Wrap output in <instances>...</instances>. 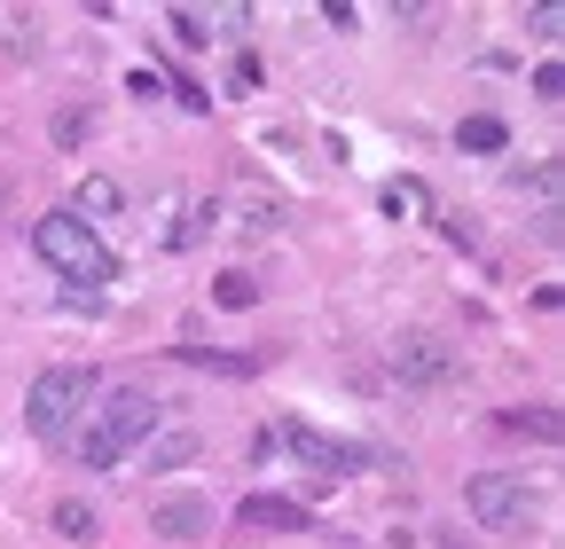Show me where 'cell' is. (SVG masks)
<instances>
[{"instance_id":"cell-1","label":"cell","mask_w":565,"mask_h":549,"mask_svg":"<svg viewBox=\"0 0 565 549\" xmlns=\"http://www.w3.org/2000/svg\"><path fill=\"white\" fill-rule=\"evenodd\" d=\"M158 417H166V400L150 385H103L87 400V417L71 424V455H79L87 471H118L141 440L158 432Z\"/></svg>"},{"instance_id":"cell-2","label":"cell","mask_w":565,"mask_h":549,"mask_svg":"<svg viewBox=\"0 0 565 549\" xmlns=\"http://www.w3.org/2000/svg\"><path fill=\"white\" fill-rule=\"evenodd\" d=\"M95 392H103V369H87V362H55V369H40L32 392H24V424H32L40 440H71V424L87 417Z\"/></svg>"},{"instance_id":"cell-3","label":"cell","mask_w":565,"mask_h":549,"mask_svg":"<svg viewBox=\"0 0 565 549\" xmlns=\"http://www.w3.org/2000/svg\"><path fill=\"white\" fill-rule=\"evenodd\" d=\"M32 251L63 274V283H110V244L95 236V220H79V213H47V220H32Z\"/></svg>"},{"instance_id":"cell-4","label":"cell","mask_w":565,"mask_h":549,"mask_svg":"<svg viewBox=\"0 0 565 549\" xmlns=\"http://www.w3.org/2000/svg\"><path fill=\"white\" fill-rule=\"evenodd\" d=\"M463 510L479 534H526L542 518V487L526 471H479L471 487H463Z\"/></svg>"},{"instance_id":"cell-5","label":"cell","mask_w":565,"mask_h":549,"mask_svg":"<svg viewBox=\"0 0 565 549\" xmlns=\"http://www.w3.org/2000/svg\"><path fill=\"white\" fill-rule=\"evenodd\" d=\"M385 369H393L401 385H416V392H448V385L463 377V354L448 346V337H433V330H401L393 354H385Z\"/></svg>"},{"instance_id":"cell-6","label":"cell","mask_w":565,"mask_h":549,"mask_svg":"<svg viewBox=\"0 0 565 549\" xmlns=\"http://www.w3.org/2000/svg\"><path fill=\"white\" fill-rule=\"evenodd\" d=\"M252 448H259V455H299V463H307V471H322V478H345L353 463H362V448H353V440H330V432H315V424H299V417L267 424Z\"/></svg>"},{"instance_id":"cell-7","label":"cell","mask_w":565,"mask_h":549,"mask_svg":"<svg viewBox=\"0 0 565 549\" xmlns=\"http://www.w3.org/2000/svg\"><path fill=\"white\" fill-rule=\"evenodd\" d=\"M150 534L158 541H204L212 534V503L204 495H158L150 503Z\"/></svg>"},{"instance_id":"cell-8","label":"cell","mask_w":565,"mask_h":549,"mask_svg":"<svg viewBox=\"0 0 565 549\" xmlns=\"http://www.w3.org/2000/svg\"><path fill=\"white\" fill-rule=\"evenodd\" d=\"M252 534H307L315 518H307V503H291V495H252L244 510H236Z\"/></svg>"},{"instance_id":"cell-9","label":"cell","mask_w":565,"mask_h":549,"mask_svg":"<svg viewBox=\"0 0 565 549\" xmlns=\"http://www.w3.org/2000/svg\"><path fill=\"white\" fill-rule=\"evenodd\" d=\"M456 150H471V158H503V150H511V126L494 118V110H471V118L456 126Z\"/></svg>"},{"instance_id":"cell-10","label":"cell","mask_w":565,"mask_h":549,"mask_svg":"<svg viewBox=\"0 0 565 549\" xmlns=\"http://www.w3.org/2000/svg\"><path fill=\"white\" fill-rule=\"evenodd\" d=\"M377 204H385V220H433V189H424L416 173L385 181V189H377Z\"/></svg>"},{"instance_id":"cell-11","label":"cell","mask_w":565,"mask_h":549,"mask_svg":"<svg viewBox=\"0 0 565 549\" xmlns=\"http://www.w3.org/2000/svg\"><path fill=\"white\" fill-rule=\"evenodd\" d=\"M275 228H282V196H259V189H244V196H236V236L267 244Z\"/></svg>"},{"instance_id":"cell-12","label":"cell","mask_w":565,"mask_h":549,"mask_svg":"<svg viewBox=\"0 0 565 549\" xmlns=\"http://www.w3.org/2000/svg\"><path fill=\"white\" fill-rule=\"evenodd\" d=\"M196 455H204L196 432H150V440H141V463H150V471H181V463H196Z\"/></svg>"},{"instance_id":"cell-13","label":"cell","mask_w":565,"mask_h":549,"mask_svg":"<svg viewBox=\"0 0 565 549\" xmlns=\"http://www.w3.org/2000/svg\"><path fill=\"white\" fill-rule=\"evenodd\" d=\"M118 204H126V196H118V181H103V173H87V181H79V196H71V213H79V220H87V213H95V220H110V213H118Z\"/></svg>"},{"instance_id":"cell-14","label":"cell","mask_w":565,"mask_h":549,"mask_svg":"<svg viewBox=\"0 0 565 549\" xmlns=\"http://www.w3.org/2000/svg\"><path fill=\"white\" fill-rule=\"evenodd\" d=\"M55 534H71V541H95V534H103L95 503H79V495H63V503H55Z\"/></svg>"},{"instance_id":"cell-15","label":"cell","mask_w":565,"mask_h":549,"mask_svg":"<svg viewBox=\"0 0 565 549\" xmlns=\"http://www.w3.org/2000/svg\"><path fill=\"white\" fill-rule=\"evenodd\" d=\"M212 306H236V314H244V306H259V283H252L244 267H228V274H212Z\"/></svg>"},{"instance_id":"cell-16","label":"cell","mask_w":565,"mask_h":549,"mask_svg":"<svg viewBox=\"0 0 565 549\" xmlns=\"http://www.w3.org/2000/svg\"><path fill=\"white\" fill-rule=\"evenodd\" d=\"M181 362H196V369H221V377H252V369H259L252 354H212V346H181Z\"/></svg>"},{"instance_id":"cell-17","label":"cell","mask_w":565,"mask_h":549,"mask_svg":"<svg viewBox=\"0 0 565 549\" xmlns=\"http://www.w3.org/2000/svg\"><path fill=\"white\" fill-rule=\"evenodd\" d=\"M166 24L181 32V47H212V17H204V9H173Z\"/></svg>"},{"instance_id":"cell-18","label":"cell","mask_w":565,"mask_h":549,"mask_svg":"<svg viewBox=\"0 0 565 549\" xmlns=\"http://www.w3.org/2000/svg\"><path fill=\"white\" fill-rule=\"evenodd\" d=\"M503 424L511 432H534V440H557V408H511Z\"/></svg>"},{"instance_id":"cell-19","label":"cell","mask_w":565,"mask_h":549,"mask_svg":"<svg viewBox=\"0 0 565 549\" xmlns=\"http://www.w3.org/2000/svg\"><path fill=\"white\" fill-rule=\"evenodd\" d=\"M534 95H542V103L565 95V72H557V63H534Z\"/></svg>"},{"instance_id":"cell-20","label":"cell","mask_w":565,"mask_h":549,"mask_svg":"<svg viewBox=\"0 0 565 549\" xmlns=\"http://www.w3.org/2000/svg\"><path fill=\"white\" fill-rule=\"evenodd\" d=\"M55 142H63V150H79V142H87V118H79V110H63V118H55Z\"/></svg>"},{"instance_id":"cell-21","label":"cell","mask_w":565,"mask_h":549,"mask_svg":"<svg viewBox=\"0 0 565 549\" xmlns=\"http://www.w3.org/2000/svg\"><path fill=\"white\" fill-rule=\"evenodd\" d=\"M433 549H463V541H448V534H433Z\"/></svg>"}]
</instances>
